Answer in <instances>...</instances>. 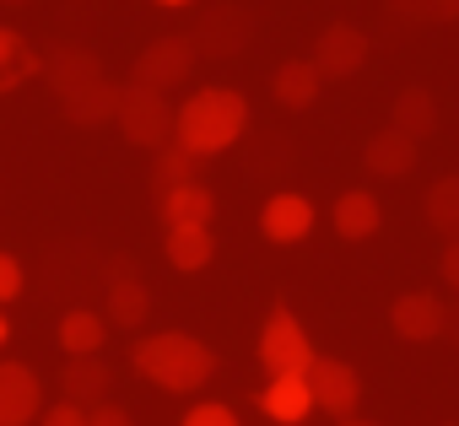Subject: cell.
<instances>
[{
    "label": "cell",
    "mask_w": 459,
    "mask_h": 426,
    "mask_svg": "<svg viewBox=\"0 0 459 426\" xmlns=\"http://www.w3.org/2000/svg\"><path fill=\"white\" fill-rule=\"evenodd\" d=\"M249 130V98L233 92V87H200L178 103V119H173V141L184 151H195L200 162L238 146Z\"/></svg>",
    "instance_id": "1"
},
{
    "label": "cell",
    "mask_w": 459,
    "mask_h": 426,
    "mask_svg": "<svg viewBox=\"0 0 459 426\" xmlns=\"http://www.w3.org/2000/svg\"><path fill=\"white\" fill-rule=\"evenodd\" d=\"M130 362L146 383H157L168 394H189V388L211 383V372H216V351L205 340L184 335V329H157V335L135 340Z\"/></svg>",
    "instance_id": "2"
},
{
    "label": "cell",
    "mask_w": 459,
    "mask_h": 426,
    "mask_svg": "<svg viewBox=\"0 0 459 426\" xmlns=\"http://www.w3.org/2000/svg\"><path fill=\"white\" fill-rule=\"evenodd\" d=\"M173 119H178V108L168 103V92H152V87H135V81H125L114 124H119V135H125L130 146L162 151V146L173 141Z\"/></svg>",
    "instance_id": "3"
},
{
    "label": "cell",
    "mask_w": 459,
    "mask_h": 426,
    "mask_svg": "<svg viewBox=\"0 0 459 426\" xmlns=\"http://www.w3.org/2000/svg\"><path fill=\"white\" fill-rule=\"evenodd\" d=\"M260 367L271 378H308V367H314V340L287 302H276L260 329Z\"/></svg>",
    "instance_id": "4"
},
{
    "label": "cell",
    "mask_w": 459,
    "mask_h": 426,
    "mask_svg": "<svg viewBox=\"0 0 459 426\" xmlns=\"http://www.w3.org/2000/svg\"><path fill=\"white\" fill-rule=\"evenodd\" d=\"M255 38V12L249 6H233V0H221V6H205L189 28V44L200 60H233L244 55Z\"/></svg>",
    "instance_id": "5"
},
{
    "label": "cell",
    "mask_w": 459,
    "mask_h": 426,
    "mask_svg": "<svg viewBox=\"0 0 459 426\" xmlns=\"http://www.w3.org/2000/svg\"><path fill=\"white\" fill-rule=\"evenodd\" d=\"M195 44H189V33H162V38H152L141 55H135V65H130V81L135 87H152V92H173V87H184L189 76H195Z\"/></svg>",
    "instance_id": "6"
},
{
    "label": "cell",
    "mask_w": 459,
    "mask_h": 426,
    "mask_svg": "<svg viewBox=\"0 0 459 426\" xmlns=\"http://www.w3.org/2000/svg\"><path fill=\"white\" fill-rule=\"evenodd\" d=\"M368 33L357 28V22H330V28H319V38H314V65H319V76L325 81H346V76H357L362 65H368Z\"/></svg>",
    "instance_id": "7"
},
{
    "label": "cell",
    "mask_w": 459,
    "mask_h": 426,
    "mask_svg": "<svg viewBox=\"0 0 459 426\" xmlns=\"http://www.w3.org/2000/svg\"><path fill=\"white\" fill-rule=\"evenodd\" d=\"M308 388H314V410H330L335 421H351L357 405H362V378H357V367L341 362V356H314Z\"/></svg>",
    "instance_id": "8"
},
{
    "label": "cell",
    "mask_w": 459,
    "mask_h": 426,
    "mask_svg": "<svg viewBox=\"0 0 459 426\" xmlns=\"http://www.w3.org/2000/svg\"><path fill=\"white\" fill-rule=\"evenodd\" d=\"M389 324H394V335L400 340H411V345H427V340H437L443 329H448V302L437 297V292H400L394 297V308H389Z\"/></svg>",
    "instance_id": "9"
},
{
    "label": "cell",
    "mask_w": 459,
    "mask_h": 426,
    "mask_svg": "<svg viewBox=\"0 0 459 426\" xmlns=\"http://www.w3.org/2000/svg\"><path fill=\"white\" fill-rule=\"evenodd\" d=\"M44 81H49V92L65 103V98H76L82 87L103 81V60H98L87 44H60V49L44 55Z\"/></svg>",
    "instance_id": "10"
},
{
    "label": "cell",
    "mask_w": 459,
    "mask_h": 426,
    "mask_svg": "<svg viewBox=\"0 0 459 426\" xmlns=\"http://www.w3.org/2000/svg\"><path fill=\"white\" fill-rule=\"evenodd\" d=\"M44 415V383L28 362H0V426H28Z\"/></svg>",
    "instance_id": "11"
},
{
    "label": "cell",
    "mask_w": 459,
    "mask_h": 426,
    "mask_svg": "<svg viewBox=\"0 0 459 426\" xmlns=\"http://www.w3.org/2000/svg\"><path fill=\"white\" fill-rule=\"evenodd\" d=\"M260 233L271 243H303L314 233V200L298 194V189H276L265 205H260Z\"/></svg>",
    "instance_id": "12"
},
{
    "label": "cell",
    "mask_w": 459,
    "mask_h": 426,
    "mask_svg": "<svg viewBox=\"0 0 459 426\" xmlns=\"http://www.w3.org/2000/svg\"><path fill=\"white\" fill-rule=\"evenodd\" d=\"M416 141L411 135H400L394 124H384V130H373L368 135V146H362V167L373 173V178H405L411 167H416Z\"/></svg>",
    "instance_id": "13"
},
{
    "label": "cell",
    "mask_w": 459,
    "mask_h": 426,
    "mask_svg": "<svg viewBox=\"0 0 459 426\" xmlns=\"http://www.w3.org/2000/svg\"><path fill=\"white\" fill-rule=\"evenodd\" d=\"M60 388H65V399H71V405L98 410V405H108L114 367H108V362H98V356H71V362L60 367Z\"/></svg>",
    "instance_id": "14"
},
{
    "label": "cell",
    "mask_w": 459,
    "mask_h": 426,
    "mask_svg": "<svg viewBox=\"0 0 459 426\" xmlns=\"http://www.w3.org/2000/svg\"><path fill=\"white\" fill-rule=\"evenodd\" d=\"M330 227H335L346 243H362V238H373V233L384 227V205L373 200V189H346V194H335V205H330Z\"/></svg>",
    "instance_id": "15"
},
{
    "label": "cell",
    "mask_w": 459,
    "mask_h": 426,
    "mask_svg": "<svg viewBox=\"0 0 459 426\" xmlns=\"http://www.w3.org/2000/svg\"><path fill=\"white\" fill-rule=\"evenodd\" d=\"M255 405H260L276 426H303V421L314 415V388H308V378H271Z\"/></svg>",
    "instance_id": "16"
},
{
    "label": "cell",
    "mask_w": 459,
    "mask_h": 426,
    "mask_svg": "<svg viewBox=\"0 0 459 426\" xmlns=\"http://www.w3.org/2000/svg\"><path fill=\"white\" fill-rule=\"evenodd\" d=\"M119 92H125V87L103 76V81L82 87L76 98H65V103H60V114H65V119H71L76 130H98V124H108V119L119 114Z\"/></svg>",
    "instance_id": "17"
},
{
    "label": "cell",
    "mask_w": 459,
    "mask_h": 426,
    "mask_svg": "<svg viewBox=\"0 0 459 426\" xmlns=\"http://www.w3.org/2000/svg\"><path fill=\"white\" fill-rule=\"evenodd\" d=\"M157 217H162V227H211L216 194L205 183H184V189H173V194L157 200Z\"/></svg>",
    "instance_id": "18"
},
{
    "label": "cell",
    "mask_w": 459,
    "mask_h": 426,
    "mask_svg": "<svg viewBox=\"0 0 459 426\" xmlns=\"http://www.w3.org/2000/svg\"><path fill=\"white\" fill-rule=\"evenodd\" d=\"M319 87H325V76H319L314 60H281L276 76H271V92H276L281 108H314Z\"/></svg>",
    "instance_id": "19"
},
{
    "label": "cell",
    "mask_w": 459,
    "mask_h": 426,
    "mask_svg": "<svg viewBox=\"0 0 459 426\" xmlns=\"http://www.w3.org/2000/svg\"><path fill=\"white\" fill-rule=\"evenodd\" d=\"M33 76H44V55L17 28H0V92H17Z\"/></svg>",
    "instance_id": "20"
},
{
    "label": "cell",
    "mask_w": 459,
    "mask_h": 426,
    "mask_svg": "<svg viewBox=\"0 0 459 426\" xmlns=\"http://www.w3.org/2000/svg\"><path fill=\"white\" fill-rule=\"evenodd\" d=\"M162 254H168L173 270L195 276V270H205V265L216 260V238H211V227H168Z\"/></svg>",
    "instance_id": "21"
},
{
    "label": "cell",
    "mask_w": 459,
    "mask_h": 426,
    "mask_svg": "<svg viewBox=\"0 0 459 426\" xmlns=\"http://www.w3.org/2000/svg\"><path fill=\"white\" fill-rule=\"evenodd\" d=\"M389 124L421 146V141L437 130V98H432L427 87H405V92L394 98V114H389Z\"/></svg>",
    "instance_id": "22"
},
{
    "label": "cell",
    "mask_w": 459,
    "mask_h": 426,
    "mask_svg": "<svg viewBox=\"0 0 459 426\" xmlns=\"http://www.w3.org/2000/svg\"><path fill=\"white\" fill-rule=\"evenodd\" d=\"M108 340V319L92 313V308H65L60 313V345L65 356H98Z\"/></svg>",
    "instance_id": "23"
},
{
    "label": "cell",
    "mask_w": 459,
    "mask_h": 426,
    "mask_svg": "<svg viewBox=\"0 0 459 426\" xmlns=\"http://www.w3.org/2000/svg\"><path fill=\"white\" fill-rule=\"evenodd\" d=\"M184 183H200V157L184 151L178 141H168L157 151V162H152V200H162V194H173Z\"/></svg>",
    "instance_id": "24"
},
{
    "label": "cell",
    "mask_w": 459,
    "mask_h": 426,
    "mask_svg": "<svg viewBox=\"0 0 459 426\" xmlns=\"http://www.w3.org/2000/svg\"><path fill=\"white\" fill-rule=\"evenodd\" d=\"M103 292H108V313H103V319H114L119 329H141V324L152 319V292H146L141 276H130V281H108Z\"/></svg>",
    "instance_id": "25"
},
{
    "label": "cell",
    "mask_w": 459,
    "mask_h": 426,
    "mask_svg": "<svg viewBox=\"0 0 459 426\" xmlns=\"http://www.w3.org/2000/svg\"><path fill=\"white\" fill-rule=\"evenodd\" d=\"M427 222L443 233V238H459V173H443L432 189H427Z\"/></svg>",
    "instance_id": "26"
},
{
    "label": "cell",
    "mask_w": 459,
    "mask_h": 426,
    "mask_svg": "<svg viewBox=\"0 0 459 426\" xmlns=\"http://www.w3.org/2000/svg\"><path fill=\"white\" fill-rule=\"evenodd\" d=\"M389 12L405 22H459V0H389Z\"/></svg>",
    "instance_id": "27"
},
{
    "label": "cell",
    "mask_w": 459,
    "mask_h": 426,
    "mask_svg": "<svg viewBox=\"0 0 459 426\" xmlns=\"http://www.w3.org/2000/svg\"><path fill=\"white\" fill-rule=\"evenodd\" d=\"M184 426H238V415H233V405H195L189 415H184Z\"/></svg>",
    "instance_id": "28"
},
{
    "label": "cell",
    "mask_w": 459,
    "mask_h": 426,
    "mask_svg": "<svg viewBox=\"0 0 459 426\" xmlns=\"http://www.w3.org/2000/svg\"><path fill=\"white\" fill-rule=\"evenodd\" d=\"M22 286H28V276H22V260H17V254H0V302L22 297Z\"/></svg>",
    "instance_id": "29"
},
{
    "label": "cell",
    "mask_w": 459,
    "mask_h": 426,
    "mask_svg": "<svg viewBox=\"0 0 459 426\" xmlns=\"http://www.w3.org/2000/svg\"><path fill=\"white\" fill-rule=\"evenodd\" d=\"M39 426H87V410L71 405V399H60V405H49V410L39 415Z\"/></svg>",
    "instance_id": "30"
},
{
    "label": "cell",
    "mask_w": 459,
    "mask_h": 426,
    "mask_svg": "<svg viewBox=\"0 0 459 426\" xmlns=\"http://www.w3.org/2000/svg\"><path fill=\"white\" fill-rule=\"evenodd\" d=\"M437 276H443L448 292H459V238H448V249H443V260H437Z\"/></svg>",
    "instance_id": "31"
},
{
    "label": "cell",
    "mask_w": 459,
    "mask_h": 426,
    "mask_svg": "<svg viewBox=\"0 0 459 426\" xmlns=\"http://www.w3.org/2000/svg\"><path fill=\"white\" fill-rule=\"evenodd\" d=\"M87 426H135V421L119 405H98V410H87Z\"/></svg>",
    "instance_id": "32"
},
{
    "label": "cell",
    "mask_w": 459,
    "mask_h": 426,
    "mask_svg": "<svg viewBox=\"0 0 459 426\" xmlns=\"http://www.w3.org/2000/svg\"><path fill=\"white\" fill-rule=\"evenodd\" d=\"M443 335H448V340H454V345H459V302H454V308H448V329H443Z\"/></svg>",
    "instance_id": "33"
},
{
    "label": "cell",
    "mask_w": 459,
    "mask_h": 426,
    "mask_svg": "<svg viewBox=\"0 0 459 426\" xmlns=\"http://www.w3.org/2000/svg\"><path fill=\"white\" fill-rule=\"evenodd\" d=\"M6 340H12V319H6V313H0V345H6Z\"/></svg>",
    "instance_id": "34"
},
{
    "label": "cell",
    "mask_w": 459,
    "mask_h": 426,
    "mask_svg": "<svg viewBox=\"0 0 459 426\" xmlns=\"http://www.w3.org/2000/svg\"><path fill=\"white\" fill-rule=\"evenodd\" d=\"M157 6H195V0H157Z\"/></svg>",
    "instance_id": "35"
},
{
    "label": "cell",
    "mask_w": 459,
    "mask_h": 426,
    "mask_svg": "<svg viewBox=\"0 0 459 426\" xmlns=\"http://www.w3.org/2000/svg\"><path fill=\"white\" fill-rule=\"evenodd\" d=\"M341 426H373V421H357V415H351V421H341Z\"/></svg>",
    "instance_id": "36"
},
{
    "label": "cell",
    "mask_w": 459,
    "mask_h": 426,
    "mask_svg": "<svg viewBox=\"0 0 459 426\" xmlns=\"http://www.w3.org/2000/svg\"><path fill=\"white\" fill-rule=\"evenodd\" d=\"M6 6H28V0H6Z\"/></svg>",
    "instance_id": "37"
},
{
    "label": "cell",
    "mask_w": 459,
    "mask_h": 426,
    "mask_svg": "<svg viewBox=\"0 0 459 426\" xmlns=\"http://www.w3.org/2000/svg\"><path fill=\"white\" fill-rule=\"evenodd\" d=\"M443 426H459V421H443Z\"/></svg>",
    "instance_id": "38"
}]
</instances>
